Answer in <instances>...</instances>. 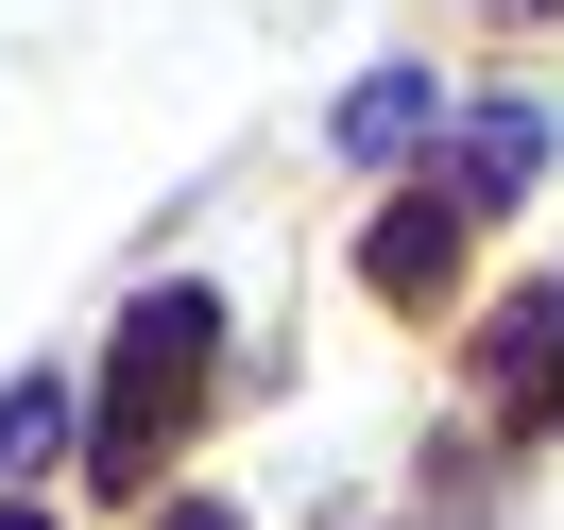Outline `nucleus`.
Instances as JSON below:
<instances>
[{
	"mask_svg": "<svg viewBox=\"0 0 564 530\" xmlns=\"http://www.w3.org/2000/svg\"><path fill=\"white\" fill-rule=\"evenodd\" d=\"M206 291H154V309L138 325H120V377H104V479H154V445H172V411H188V393H206Z\"/></svg>",
	"mask_w": 564,
	"mask_h": 530,
	"instance_id": "1",
	"label": "nucleus"
},
{
	"mask_svg": "<svg viewBox=\"0 0 564 530\" xmlns=\"http://www.w3.org/2000/svg\"><path fill=\"white\" fill-rule=\"evenodd\" d=\"M462 274V188H445V206H393L377 223V291H445Z\"/></svg>",
	"mask_w": 564,
	"mask_h": 530,
	"instance_id": "2",
	"label": "nucleus"
},
{
	"mask_svg": "<svg viewBox=\"0 0 564 530\" xmlns=\"http://www.w3.org/2000/svg\"><path fill=\"white\" fill-rule=\"evenodd\" d=\"M530 154H547V104H479V120H462V206H496Z\"/></svg>",
	"mask_w": 564,
	"mask_h": 530,
	"instance_id": "3",
	"label": "nucleus"
},
{
	"mask_svg": "<svg viewBox=\"0 0 564 530\" xmlns=\"http://www.w3.org/2000/svg\"><path fill=\"white\" fill-rule=\"evenodd\" d=\"M496 393H513V411H547V393H564V291H530V309H513V343H496Z\"/></svg>",
	"mask_w": 564,
	"mask_h": 530,
	"instance_id": "4",
	"label": "nucleus"
},
{
	"mask_svg": "<svg viewBox=\"0 0 564 530\" xmlns=\"http://www.w3.org/2000/svg\"><path fill=\"white\" fill-rule=\"evenodd\" d=\"M411 138H427V86H411V69H377V86L343 104V154H411Z\"/></svg>",
	"mask_w": 564,
	"mask_h": 530,
	"instance_id": "5",
	"label": "nucleus"
},
{
	"mask_svg": "<svg viewBox=\"0 0 564 530\" xmlns=\"http://www.w3.org/2000/svg\"><path fill=\"white\" fill-rule=\"evenodd\" d=\"M52 445H69V393L18 377V393H0V462H52Z\"/></svg>",
	"mask_w": 564,
	"mask_h": 530,
	"instance_id": "6",
	"label": "nucleus"
},
{
	"mask_svg": "<svg viewBox=\"0 0 564 530\" xmlns=\"http://www.w3.org/2000/svg\"><path fill=\"white\" fill-rule=\"evenodd\" d=\"M172 530H240V513H172Z\"/></svg>",
	"mask_w": 564,
	"mask_h": 530,
	"instance_id": "7",
	"label": "nucleus"
},
{
	"mask_svg": "<svg viewBox=\"0 0 564 530\" xmlns=\"http://www.w3.org/2000/svg\"><path fill=\"white\" fill-rule=\"evenodd\" d=\"M0 530H52V513H0Z\"/></svg>",
	"mask_w": 564,
	"mask_h": 530,
	"instance_id": "8",
	"label": "nucleus"
}]
</instances>
